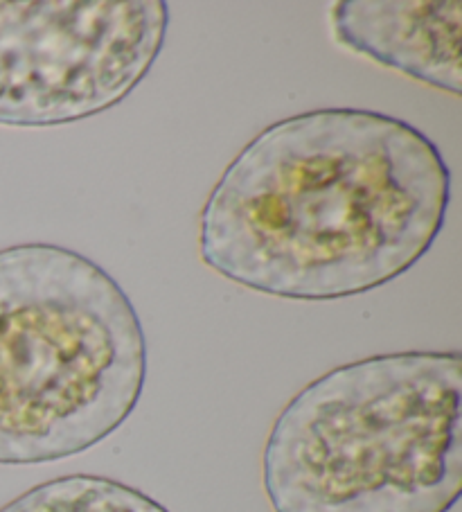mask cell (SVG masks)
<instances>
[{
	"mask_svg": "<svg viewBox=\"0 0 462 512\" xmlns=\"http://www.w3.org/2000/svg\"><path fill=\"white\" fill-rule=\"evenodd\" d=\"M451 203L440 147L370 109H314L262 129L199 215L201 262L257 294L341 300L413 269Z\"/></svg>",
	"mask_w": 462,
	"mask_h": 512,
	"instance_id": "1",
	"label": "cell"
},
{
	"mask_svg": "<svg viewBox=\"0 0 462 512\" xmlns=\"http://www.w3.org/2000/svg\"><path fill=\"white\" fill-rule=\"evenodd\" d=\"M273 512H449L462 492V357L350 361L284 404L262 452Z\"/></svg>",
	"mask_w": 462,
	"mask_h": 512,
	"instance_id": "2",
	"label": "cell"
},
{
	"mask_svg": "<svg viewBox=\"0 0 462 512\" xmlns=\"http://www.w3.org/2000/svg\"><path fill=\"white\" fill-rule=\"evenodd\" d=\"M145 382V330L118 280L66 246L0 249V465L88 452Z\"/></svg>",
	"mask_w": 462,
	"mask_h": 512,
	"instance_id": "3",
	"label": "cell"
},
{
	"mask_svg": "<svg viewBox=\"0 0 462 512\" xmlns=\"http://www.w3.org/2000/svg\"><path fill=\"white\" fill-rule=\"evenodd\" d=\"M167 28L163 0H0V127L115 109L151 73Z\"/></svg>",
	"mask_w": 462,
	"mask_h": 512,
	"instance_id": "4",
	"label": "cell"
},
{
	"mask_svg": "<svg viewBox=\"0 0 462 512\" xmlns=\"http://www.w3.org/2000/svg\"><path fill=\"white\" fill-rule=\"evenodd\" d=\"M332 30L357 55L438 91H462L458 0H341Z\"/></svg>",
	"mask_w": 462,
	"mask_h": 512,
	"instance_id": "5",
	"label": "cell"
},
{
	"mask_svg": "<svg viewBox=\"0 0 462 512\" xmlns=\"http://www.w3.org/2000/svg\"><path fill=\"white\" fill-rule=\"evenodd\" d=\"M0 512H170L149 494L109 476L70 474L5 503Z\"/></svg>",
	"mask_w": 462,
	"mask_h": 512,
	"instance_id": "6",
	"label": "cell"
}]
</instances>
